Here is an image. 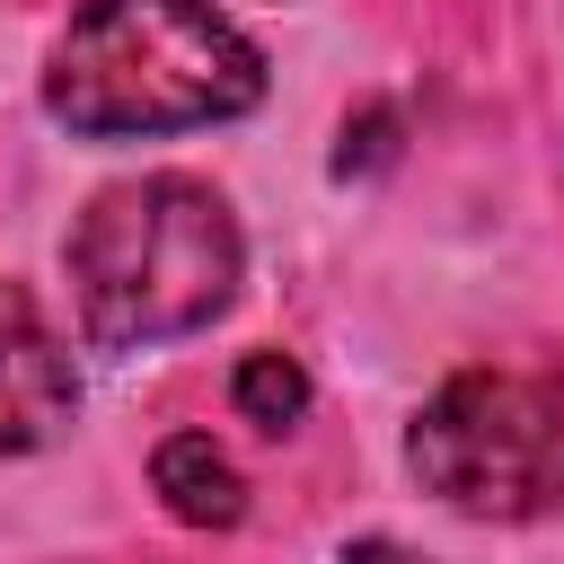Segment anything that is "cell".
Segmentation results:
<instances>
[{
    "mask_svg": "<svg viewBox=\"0 0 564 564\" xmlns=\"http://www.w3.org/2000/svg\"><path fill=\"white\" fill-rule=\"evenodd\" d=\"M405 467L467 520H538L564 494V379L458 370L405 432Z\"/></svg>",
    "mask_w": 564,
    "mask_h": 564,
    "instance_id": "3957f363",
    "label": "cell"
},
{
    "mask_svg": "<svg viewBox=\"0 0 564 564\" xmlns=\"http://www.w3.org/2000/svg\"><path fill=\"white\" fill-rule=\"evenodd\" d=\"M264 106V53L212 0H88L44 70V115L88 141L194 132Z\"/></svg>",
    "mask_w": 564,
    "mask_h": 564,
    "instance_id": "6da1fadb",
    "label": "cell"
},
{
    "mask_svg": "<svg viewBox=\"0 0 564 564\" xmlns=\"http://www.w3.org/2000/svg\"><path fill=\"white\" fill-rule=\"evenodd\" d=\"M397 159V106H361L344 123V150H335V176H361V167H388Z\"/></svg>",
    "mask_w": 564,
    "mask_h": 564,
    "instance_id": "52a82bcc",
    "label": "cell"
},
{
    "mask_svg": "<svg viewBox=\"0 0 564 564\" xmlns=\"http://www.w3.org/2000/svg\"><path fill=\"white\" fill-rule=\"evenodd\" d=\"M335 564H423L414 546H397V538H361V546H344Z\"/></svg>",
    "mask_w": 564,
    "mask_h": 564,
    "instance_id": "ba28073f",
    "label": "cell"
},
{
    "mask_svg": "<svg viewBox=\"0 0 564 564\" xmlns=\"http://www.w3.org/2000/svg\"><path fill=\"white\" fill-rule=\"evenodd\" d=\"M229 405H238V423H256V432H291V423L308 414V370H300L291 352H247V361L229 370Z\"/></svg>",
    "mask_w": 564,
    "mask_h": 564,
    "instance_id": "8992f818",
    "label": "cell"
},
{
    "mask_svg": "<svg viewBox=\"0 0 564 564\" xmlns=\"http://www.w3.org/2000/svg\"><path fill=\"white\" fill-rule=\"evenodd\" d=\"M79 414V370L62 335L44 326L26 282H0V458H35L70 432Z\"/></svg>",
    "mask_w": 564,
    "mask_h": 564,
    "instance_id": "277c9868",
    "label": "cell"
},
{
    "mask_svg": "<svg viewBox=\"0 0 564 564\" xmlns=\"http://www.w3.org/2000/svg\"><path fill=\"white\" fill-rule=\"evenodd\" d=\"M238 212L203 176H132L106 185L70 229V300L97 352H141L212 326L238 300Z\"/></svg>",
    "mask_w": 564,
    "mask_h": 564,
    "instance_id": "7a4b0ae2",
    "label": "cell"
},
{
    "mask_svg": "<svg viewBox=\"0 0 564 564\" xmlns=\"http://www.w3.org/2000/svg\"><path fill=\"white\" fill-rule=\"evenodd\" d=\"M150 485H159V502H167L185 529H238V511H247V485H238V467L212 449V432H176V441H159Z\"/></svg>",
    "mask_w": 564,
    "mask_h": 564,
    "instance_id": "5b68a950",
    "label": "cell"
}]
</instances>
